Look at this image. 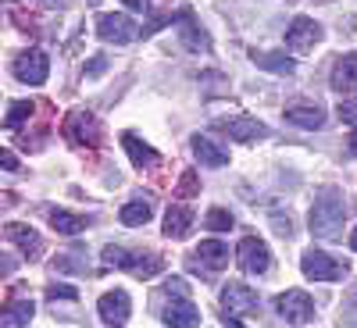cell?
Returning <instances> with one entry per match:
<instances>
[{
	"label": "cell",
	"mask_w": 357,
	"mask_h": 328,
	"mask_svg": "<svg viewBox=\"0 0 357 328\" xmlns=\"http://www.w3.org/2000/svg\"><path fill=\"white\" fill-rule=\"evenodd\" d=\"M343 221H347V203H343V193L340 189H321L311 203V232L318 240H336L343 232Z\"/></svg>",
	"instance_id": "cell-1"
},
{
	"label": "cell",
	"mask_w": 357,
	"mask_h": 328,
	"mask_svg": "<svg viewBox=\"0 0 357 328\" xmlns=\"http://www.w3.org/2000/svg\"><path fill=\"white\" fill-rule=\"evenodd\" d=\"M100 257H104V264H107V267H122V272H132V275H143V279H151V275H158V272H161V257L143 253V250L107 247Z\"/></svg>",
	"instance_id": "cell-2"
},
{
	"label": "cell",
	"mask_w": 357,
	"mask_h": 328,
	"mask_svg": "<svg viewBox=\"0 0 357 328\" xmlns=\"http://www.w3.org/2000/svg\"><path fill=\"white\" fill-rule=\"evenodd\" d=\"M15 79L25 82V86H43L47 75H50V57L43 50H22L15 57V65H11Z\"/></svg>",
	"instance_id": "cell-3"
},
{
	"label": "cell",
	"mask_w": 357,
	"mask_h": 328,
	"mask_svg": "<svg viewBox=\"0 0 357 328\" xmlns=\"http://www.w3.org/2000/svg\"><path fill=\"white\" fill-rule=\"evenodd\" d=\"M301 267H304L307 279H318V282H340V279H347V264L329 257L325 250H307L301 257Z\"/></svg>",
	"instance_id": "cell-4"
},
{
	"label": "cell",
	"mask_w": 357,
	"mask_h": 328,
	"mask_svg": "<svg viewBox=\"0 0 357 328\" xmlns=\"http://www.w3.org/2000/svg\"><path fill=\"white\" fill-rule=\"evenodd\" d=\"M236 260H240V267L247 275H264L268 267H272V250H268L264 240H257V235H243L240 247H236Z\"/></svg>",
	"instance_id": "cell-5"
},
{
	"label": "cell",
	"mask_w": 357,
	"mask_h": 328,
	"mask_svg": "<svg viewBox=\"0 0 357 328\" xmlns=\"http://www.w3.org/2000/svg\"><path fill=\"white\" fill-rule=\"evenodd\" d=\"M97 36L104 43H118V47H126L139 36V25L129 18V15H100L97 18Z\"/></svg>",
	"instance_id": "cell-6"
},
{
	"label": "cell",
	"mask_w": 357,
	"mask_h": 328,
	"mask_svg": "<svg viewBox=\"0 0 357 328\" xmlns=\"http://www.w3.org/2000/svg\"><path fill=\"white\" fill-rule=\"evenodd\" d=\"M275 307H279V314H282L289 325H307V321H314V300H311L304 289H286L279 300H275Z\"/></svg>",
	"instance_id": "cell-7"
},
{
	"label": "cell",
	"mask_w": 357,
	"mask_h": 328,
	"mask_svg": "<svg viewBox=\"0 0 357 328\" xmlns=\"http://www.w3.org/2000/svg\"><path fill=\"white\" fill-rule=\"evenodd\" d=\"M61 132H65L68 143H75V146H82V143L97 146V143H100V122H97L89 111H72V114L65 118Z\"/></svg>",
	"instance_id": "cell-8"
},
{
	"label": "cell",
	"mask_w": 357,
	"mask_h": 328,
	"mask_svg": "<svg viewBox=\"0 0 357 328\" xmlns=\"http://www.w3.org/2000/svg\"><path fill=\"white\" fill-rule=\"evenodd\" d=\"M222 132H229L232 139L240 143H254V139H264L268 136V125L257 122V118H247V114H232V118H222V122H215Z\"/></svg>",
	"instance_id": "cell-9"
},
{
	"label": "cell",
	"mask_w": 357,
	"mask_h": 328,
	"mask_svg": "<svg viewBox=\"0 0 357 328\" xmlns=\"http://www.w3.org/2000/svg\"><path fill=\"white\" fill-rule=\"evenodd\" d=\"M318 40H321V25L307 15H296L293 25L286 29V47L289 50H311Z\"/></svg>",
	"instance_id": "cell-10"
},
{
	"label": "cell",
	"mask_w": 357,
	"mask_h": 328,
	"mask_svg": "<svg viewBox=\"0 0 357 328\" xmlns=\"http://www.w3.org/2000/svg\"><path fill=\"white\" fill-rule=\"evenodd\" d=\"M129 314H132L129 292L114 289V292H104V296H100V318H104V325H111V328H122V325L129 321Z\"/></svg>",
	"instance_id": "cell-11"
},
{
	"label": "cell",
	"mask_w": 357,
	"mask_h": 328,
	"mask_svg": "<svg viewBox=\"0 0 357 328\" xmlns=\"http://www.w3.org/2000/svg\"><path fill=\"white\" fill-rule=\"evenodd\" d=\"M222 304L229 314H250V311H257V292L243 282H229L222 289Z\"/></svg>",
	"instance_id": "cell-12"
},
{
	"label": "cell",
	"mask_w": 357,
	"mask_h": 328,
	"mask_svg": "<svg viewBox=\"0 0 357 328\" xmlns=\"http://www.w3.org/2000/svg\"><path fill=\"white\" fill-rule=\"evenodd\" d=\"M175 18H178L175 25H178V36H183V47L186 50H211V40H207V33L200 29V22H193V11L190 8H183Z\"/></svg>",
	"instance_id": "cell-13"
},
{
	"label": "cell",
	"mask_w": 357,
	"mask_h": 328,
	"mask_svg": "<svg viewBox=\"0 0 357 328\" xmlns=\"http://www.w3.org/2000/svg\"><path fill=\"white\" fill-rule=\"evenodd\" d=\"M286 122L296 125V129H321L325 125V111L318 104H307V100H296L286 107Z\"/></svg>",
	"instance_id": "cell-14"
},
{
	"label": "cell",
	"mask_w": 357,
	"mask_h": 328,
	"mask_svg": "<svg viewBox=\"0 0 357 328\" xmlns=\"http://www.w3.org/2000/svg\"><path fill=\"white\" fill-rule=\"evenodd\" d=\"M165 325H172V328H200V311L186 300V296H178V300H172L168 307H165Z\"/></svg>",
	"instance_id": "cell-15"
},
{
	"label": "cell",
	"mask_w": 357,
	"mask_h": 328,
	"mask_svg": "<svg viewBox=\"0 0 357 328\" xmlns=\"http://www.w3.org/2000/svg\"><path fill=\"white\" fill-rule=\"evenodd\" d=\"M190 150H193V157H197L200 164H207V168H225V164H229V154L222 150L211 136H193V139H190Z\"/></svg>",
	"instance_id": "cell-16"
},
{
	"label": "cell",
	"mask_w": 357,
	"mask_h": 328,
	"mask_svg": "<svg viewBox=\"0 0 357 328\" xmlns=\"http://www.w3.org/2000/svg\"><path fill=\"white\" fill-rule=\"evenodd\" d=\"M250 61L264 72H275V75H293L296 72V61L286 54V50H254Z\"/></svg>",
	"instance_id": "cell-17"
},
{
	"label": "cell",
	"mask_w": 357,
	"mask_h": 328,
	"mask_svg": "<svg viewBox=\"0 0 357 328\" xmlns=\"http://www.w3.org/2000/svg\"><path fill=\"white\" fill-rule=\"evenodd\" d=\"M4 240H8V243H15V247H22V253H25V257H40V250H43V240L36 235V228L18 225V221H11V225L4 228Z\"/></svg>",
	"instance_id": "cell-18"
},
{
	"label": "cell",
	"mask_w": 357,
	"mask_h": 328,
	"mask_svg": "<svg viewBox=\"0 0 357 328\" xmlns=\"http://www.w3.org/2000/svg\"><path fill=\"white\" fill-rule=\"evenodd\" d=\"M190 228H193V211L186 203H172L165 214V235L168 240H183V235H190Z\"/></svg>",
	"instance_id": "cell-19"
},
{
	"label": "cell",
	"mask_w": 357,
	"mask_h": 328,
	"mask_svg": "<svg viewBox=\"0 0 357 328\" xmlns=\"http://www.w3.org/2000/svg\"><path fill=\"white\" fill-rule=\"evenodd\" d=\"M333 89L336 93H357V54H347L333 68Z\"/></svg>",
	"instance_id": "cell-20"
},
{
	"label": "cell",
	"mask_w": 357,
	"mask_h": 328,
	"mask_svg": "<svg viewBox=\"0 0 357 328\" xmlns=\"http://www.w3.org/2000/svg\"><path fill=\"white\" fill-rule=\"evenodd\" d=\"M33 321V300H11L0 314V328H25Z\"/></svg>",
	"instance_id": "cell-21"
},
{
	"label": "cell",
	"mask_w": 357,
	"mask_h": 328,
	"mask_svg": "<svg viewBox=\"0 0 357 328\" xmlns=\"http://www.w3.org/2000/svg\"><path fill=\"white\" fill-rule=\"evenodd\" d=\"M122 146L129 150V157L143 168V164H161V154L154 150V146H146V143H139L132 132H122Z\"/></svg>",
	"instance_id": "cell-22"
},
{
	"label": "cell",
	"mask_w": 357,
	"mask_h": 328,
	"mask_svg": "<svg viewBox=\"0 0 357 328\" xmlns=\"http://www.w3.org/2000/svg\"><path fill=\"white\" fill-rule=\"evenodd\" d=\"M50 225H54V232H61V235H79V232H86V218H79V214H72V211H61V207H54V211H50Z\"/></svg>",
	"instance_id": "cell-23"
},
{
	"label": "cell",
	"mask_w": 357,
	"mask_h": 328,
	"mask_svg": "<svg viewBox=\"0 0 357 328\" xmlns=\"http://www.w3.org/2000/svg\"><path fill=\"white\" fill-rule=\"evenodd\" d=\"M118 221L129 225V228L146 225V221H151V203H146V200H132V203H126V207H122V214H118Z\"/></svg>",
	"instance_id": "cell-24"
},
{
	"label": "cell",
	"mask_w": 357,
	"mask_h": 328,
	"mask_svg": "<svg viewBox=\"0 0 357 328\" xmlns=\"http://www.w3.org/2000/svg\"><path fill=\"white\" fill-rule=\"evenodd\" d=\"M200 260L207 267H225L229 264V247L218 243V240H207V243H200Z\"/></svg>",
	"instance_id": "cell-25"
},
{
	"label": "cell",
	"mask_w": 357,
	"mask_h": 328,
	"mask_svg": "<svg viewBox=\"0 0 357 328\" xmlns=\"http://www.w3.org/2000/svg\"><path fill=\"white\" fill-rule=\"evenodd\" d=\"M33 111H36V104H29V100H15V104H11V111L4 114V129H18V125H22Z\"/></svg>",
	"instance_id": "cell-26"
},
{
	"label": "cell",
	"mask_w": 357,
	"mask_h": 328,
	"mask_svg": "<svg viewBox=\"0 0 357 328\" xmlns=\"http://www.w3.org/2000/svg\"><path fill=\"white\" fill-rule=\"evenodd\" d=\"M204 225L211 228V232H229V228L236 225V218L225 211V207H211V211H207V218H204Z\"/></svg>",
	"instance_id": "cell-27"
},
{
	"label": "cell",
	"mask_w": 357,
	"mask_h": 328,
	"mask_svg": "<svg viewBox=\"0 0 357 328\" xmlns=\"http://www.w3.org/2000/svg\"><path fill=\"white\" fill-rule=\"evenodd\" d=\"M57 264V272H86V250H79V253H61V257H57L54 260Z\"/></svg>",
	"instance_id": "cell-28"
},
{
	"label": "cell",
	"mask_w": 357,
	"mask_h": 328,
	"mask_svg": "<svg viewBox=\"0 0 357 328\" xmlns=\"http://www.w3.org/2000/svg\"><path fill=\"white\" fill-rule=\"evenodd\" d=\"M340 122L350 125V129H357V100H343L340 104Z\"/></svg>",
	"instance_id": "cell-29"
},
{
	"label": "cell",
	"mask_w": 357,
	"mask_h": 328,
	"mask_svg": "<svg viewBox=\"0 0 357 328\" xmlns=\"http://www.w3.org/2000/svg\"><path fill=\"white\" fill-rule=\"evenodd\" d=\"M175 193H178V196H197V193H200V186H197V171H186Z\"/></svg>",
	"instance_id": "cell-30"
},
{
	"label": "cell",
	"mask_w": 357,
	"mask_h": 328,
	"mask_svg": "<svg viewBox=\"0 0 357 328\" xmlns=\"http://www.w3.org/2000/svg\"><path fill=\"white\" fill-rule=\"evenodd\" d=\"M47 296L50 300H79V289H72V286H47Z\"/></svg>",
	"instance_id": "cell-31"
},
{
	"label": "cell",
	"mask_w": 357,
	"mask_h": 328,
	"mask_svg": "<svg viewBox=\"0 0 357 328\" xmlns=\"http://www.w3.org/2000/svg\"><path fill=\"white\" fill-rule=\"evenodd\" d=\"M104 72H107V57H104V54H97L93 61H89V65L82 68V75H86V79H97V75H104Z\"/></svg>",
	"instance_id": "cell-32"
},
{
	"label": "cell",
	"mask_w": 357,
	"mask_h": 328,
	"mask_svg": "<svg viewBox=\"0 0 357 328\" xmlns=\"http://www.w3.org/2000/svg\"><path fill=\"white\" fill-rule=\"evenodd\" d=\"M275 232H279V235H293V225H289V218L275 214Z\"/></svg>",
	"instance_id": "cell-33"
},
{
	"label": "cell",
	"mask_w": 357,
	"mask_h": 328,
	"mask_svg": "<svg viewBox=\"0 0 357 328\" xmlns=\"http://www.w3.org/2000/svg\"><path fill=\"white\" fill-rule=\"evenodd\" d=\"M0 164H4V171H15L18 168V157L11 150H4V154H0Z\"/></svg>",
	"instance_id": "cell-34"
},
{
	"label": "cell",
	"mask_w": 357,
	"mask_h": 328,
	"mask_svg": "<svg viewBox=\"0 0 357 328\" xmlns=\"http://www.w3.org/2000/svg\"><path fill=\"white\" fill-rule=\"evenodd\" d=\"M222 325H225V328H247L240 318H236V314H229V311H222Z\"/></svg>",
	"instance_id": "cell-35"
},
{
	"label": "cell",
	"mask_w": 357,
	"mask_h": 328,
	"mask_svg": "<svg viewBox=\"0 0 357 328\" xmlns=\"http://www.w3.org/2000/svg\"><path fill=\"white\" fill-rule=\"evenodd\" d=\"M43 8H68V0H40Z\"/></svg>",
	"instance_id": "cell-36"
},
{
	"label": "cell",
	"mask_w": 357,
	"mask_h": 328,
	"mask_svg": "<svg viewBox=\"0 0 357 328\" xmlns=\"http://www.w3.org/2000/svg\"><path fill=\"white\" fill-rule=\"evenodd\" d=\"M347 154H350V157H357V132H354V136H350V143H347Z\"/></svg>",
	"instance_id": "cell-37"
},
{
	"label": "cell",
	"mask_w": 357,
	"mask_h": 328,
	"mask_svg": "<svg viewBox=\"0 0 357 328\" xmlns=\"http://www.w3.org/2000/svg\"><path fill=\"white\" fill-rule=\"evenodd\" d=\"M122 4H126L129 11H143V0H122Z\"/></svg>",
	"instance_id": "cell-38"
},
{
	"label": "cell",
	"mask_w": 357,
	"mask_h": 328,
	"mask_svg": "<svg viewBox=\"0 0 357 328\" xmlns=\"http://www.w3.org/2000/svg\"><path fill=\"white\" fill-rule=\"evenodd\" d=\"M350 250H357V228H354V235H350Z\"/></svg>",
	"instance_id": "cell-39"
},
{
	"label": "cell",
	"mask_w": 357,
	"mask_h": 328,
	"mask_svg": "<svg viewBox=\"0 0 357 328\" xmlns=\"http://www.w3.org/2000/svg\"><path fill=\"white\" fill-rule=\"evenodd\" d=\"M89 4H100V0H89Z\"/></svg>",
	"instance_id": "cell-40"
}]
</instances>
